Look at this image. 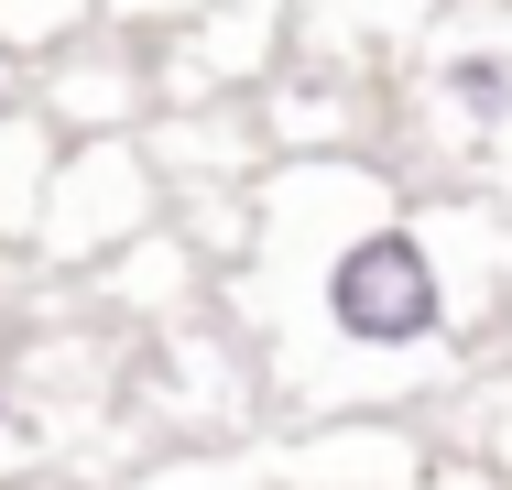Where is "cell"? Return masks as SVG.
<instances>
[{
    "label": "cell",
    "instance_id": "obj_7",
    "mask_svg": "<svg viewBox=\"0 0 512 490\" xmlns=\"http://www.w3.org/2000/svg\"><path fill=\"white\" fill-rule=\"evenodd\" d=\"M55 142H66V131H55L33 98H0V240H22V229H33V196H44Z\"/></svg>",
    "mask_w": 512,
    "mask_h": 490
},
{
    "label": "cell",
    "instance_id": "obj_6",
    "mask_svg": "<svg viewBox=\"0 0 512 490\" xmlns=\"http://www.w3.org/2000/svg\"><path fill=\"white\" fill-rule=\"evenodd\" d=\"M207 284H218V262H207V251L186 240V229H175V218H164V229H142L131 251H109L99 273H88V294H99L109 316H142V327L186 316V305H197Z\"/></svg>",
    "mask_w": 512,
    "mask_h": 490
},
{
    "label": "cell",
    "instance_id": "obj_9",
    "mask_svg": "<svg viewBox=\"0 0 512 490\" xmlns=\"http://www.w3.org/2000/svg\"><path fill=\"white\" fill-rule=\"evenodd\" d=\"M77 33H99V0H0V55L33 77L55 44H77Z\"/></svg>",
    "mask_w": 512,
    "mask_h": 490
},
{
    "label": "cell",
    "instance_id": "obj_10",
    "mask_svg": "<svg viewBox=\"0 0 512 490\" xmlns=\"http://www.w3.org/2000/svg\"><path fill=\"white\" fill-rule=\"evenodd\" d=\"M207 0H99V22L109 33H131V44H164V33H186Z\"/></svg>",
    "mask_w": 512,
    "mask_h": 490
},
{
    "label": "cell",
    "instance_id": "obj_4",
    "mask_svg": "<svg viewBox=\"0 0 512 490\" xmlns=\"http://www.w3.org/2000/svg\"><path fill=\"white\" fill-rule=\"evenodd\" d=\"M273 458V490H425V447L382 414H306V436L262 447Z\"/></svg>",
    "mask_w": 512,
    "mask_h": 490
},
{
    "label": "cell",
    "instance_id": "obj_11",
    "mask_svg": "<svg viewBox=\"0 0 512 490\" xmlns=\"http://www.w3.org/2000/svg\"><path fill=\"white\" fill-rule=\"evenodd\" d=\"M502 458H512V447H502Z\"/></svg>",
    "mask_w": 512,
    "mask_h": 490
},
{
    "label": "cell",
    "instance_id": "obj_8",
    "mask_svg": "<svg viewBox=\"0 0 512 490\" xmlns=\"http://www.w3.org/2000/svg\"><path fill=\"white\" fill-rule=\"evenodd\" d=\"M120 490H273V458L262 447H164Z\"/></svg>",
    "mask_w": 512,
    "mask_h": 490
},
{
    "label": "cell",
    "instance_id": "obj_2",
    "mask_svg": "<svg viewBox=\"0 0 512 490\" xmlns=\"http://www.w3.org/2000/svg\"><path fill=\"white\" fill-rule=\"evenodd\" d=\"M164 207H175V186H164L153 142H142V131H88V142H55L22 251H33V273L88 284L109 251H131L142 229H164Z\"/></svg>",
    "mask_w": 512,
    "mask_h": 490
},
{
    "label": "cell",
    "instance_id": "obj_5",
    "mask_svg": "<svg viewBox=\"0 0 512 490\" xmlns=\"http://www.w3.org/2000/svg\"><path fill=\"white\" fill-rule=\"evenodd\" d=\"M425 109L447 142L502 153L512 142V22H447L425 44Z\"/></svg>",
    "mask_w": 512,
    "mask_h": 490
},
{
    "label": "cell",
    "instance_id": "obj_1",
    "mask_svg": "<svg viewBox=\"0 0 512 490\" xmlns=\"http://www.w3.org/2000/svg\"><path fill=\"white\" fill-rule=\"evenodd\" d=\"M480 207L404 196L349 153H273L251 186V240L218 273V316L240 327L262 403L284 414H371L469 360L491 294L469 251Z\"/></svg>",
    "mask_w": 512,
    "mask_h": 490
},
{
    "label": "cell",
    "instance_id": "obj_3",
    "mask_svg": "<svg viewBox=\"0 0 512 490\" xmlns=\"http://www.w3.org/2000/svg\"><path fill=\"white\" fill-rule=\"evenodd\" d=\"M22 98L66 131V142H88V131H142L153 109H164V88H153V44H131V33H77V44H55L33 77H22Z\"/></svg>",
    "mask_w": 512,
    "mask_h": 490
}]
</instances>
